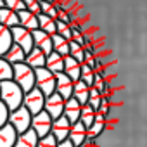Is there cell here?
Masks as SVG:
<instances>
[{"instance_id":"obj_1","label":"cell","mask_w":147,"mask_h":147,"mask_svg":"<svg viewBox=\"0 0 147 147\" xmlns=\"http://www.w3.org/2000/svg\"><path fill=\"white\" fill-rule=\"evenodd\" d=\"M0 102H4L9 111H16L23 106L24 102V90L14 82V80H9V82H4L0 83Z\"/></svg>"},{"instance_id":"obj_2","label":"cell","mask_w":147,"mask_h":147,"mask_svg":"<svg viewBox=\"0 0 147 147\" xmlns=\"http://www.w3.org/2000/svg\"><path fill=\"white\" fill-rule=\"evenodd\" d=\"M14 82L26 92L33 90L36 87V75H35V69L30 67L26 62L21 64H14Z\"/></svg>"},{"instance_id":"obj_3","label":"cell","mask_w":147,"mask_h":147,"mask_svg":"<svg viewBox=\"0 0 147 147\" xmlns=\"http://www.w3.org/2000/svg\"><path fill=\"white\" fill-rule=\"evenodd\" d=\"M35 75H36V88H40L45 97L54 95L57 90V78L54 73H50L47 67H40L35 69Z\"/></svg>"},{"instance_id":"obj_4","label":"cell","mask_w":147,"mask_h":147,"mask_svg":"<svg viewBox=\"0 0 147 147\" xmlns=\"http://www.w3.org/2000/svg\"><path fill=\"white\" fill-rule=\"evenodd\" d=\"M31 121H33V114L24 106H21L19 109L12 111L11 118H9V123L16 128L18 133H24V131L31 130Z\"/></svg>"},{"instance_id":"obj_5","label":"cell","mask_w":147,"mask_h":147,"mask_svg":"<svg viewBox=\"0 0 147 147\" xmlns=\"http://www.w3.org/2000/svg\"><path fill=\"white\" fill-rule=\"evenodd\" d=\"M45 99H47V97L42 94V90L35 87L33 90H30V92L24 94V102H23V106L35 116V114L45 111Z\"/></svg>"},{"instance_id":"obj_6","label":"cell","mask_w":147,"mask_h":147,"mask_svg":"<svg viewBox=\"0 0 147 147\" xmlns=\"http://www.w3.org/2000/svg\"><path fill=\"white\" fill-rule=\"evenodd\" d=\"M52 125H54V119L49 116L47 111H42L38 114L33 116V121H31V130H35V133L43 138L47 135L52 133Z\"/></svg>"},{"instance_id":"obj_7","label":"cell","mask_w":147,"mask_h":147,"mask_svg":"<svg viewBox=\"0 0 147 147\" xmlns=\"http://www.w3.org/2000/svg\"><path fill=\"white\" fill-rule=\"evenodd\" d=\"M11 31H12V38H14V43H16V45H19L26 54L33 50V47H35L33 31H30V30H26V28H23V26H16V28H12Z\"/></svg>"},{"instance_id":"obj_8","label":"cell","mask_w":147,"mask_h":147,"mask_svg":"<svg viewBox=\"0 0 147 147\" xmlns=\"http://www.w3.org/2000/svg\"><path fill=\"white\" fill-rule=\"evenodd\" d=\"M64 107H66V100L57 92L45 99V111L49 113V116L52 119H57V118L64 116Z\"/></svg>"},{"instance_id":"obj_9","label":"cell","mask_w":147,"mask_h":147,"mask_svg":"<svg viewBox=\"0 0 147 147\" xmlns=\"http://www.w3.org/2000/svg\"><path fill=\"white\" fill-rule=\"evenodd\" d=\"M71 126H73V123H71L66 116H61V118L54 119V125H52V135L57 138V142L67 140V138H69V133H71Z\"/></svg>"},{"instance_id":"obj_10","label":"cell","mask_w":147,"mask_h":147,"mask_svg":"<svg viewBox=\"0 0 147 147\" xmlns=\"http://www.w3.org/2000/svg\"><path fill=\"white\" fill-rule=\"evenodd\" d=\"M57 78V94L64 99V100H69L73 97V90H75V82H73L66 73H59V75H55Z\"/></svg>"},{"instance_id":"obj_11","label":"cell","mask_w":147,"mask_h":147,"mask_svg":"<svg viewBox=\"0 0 147 147\" xmlns=\"http://www.w3.org/2000/svg\"><path fill=\"white\" fill-rule=\"evenodd\" d=\"M87 137H88V128H87L82 121L73 123L71 133H69V140L73 142V145H75V147H85Z\"/></svg>"},{"instance_id":"obj_12","label":"cell","mask_w":147,"mask_h":147,"mask_svg":"<svg viewBox=\"0 0 147 147\" xmlns=\"http://www.w3.org/2000/svg\"><path fill=\"white\" fill-rule=\"evenodd\" d=\"M33 42H35V47H38L40 50L45 52V55H50L54 52V43H52V36L42 30H36L33 31Z\"/></svg>"},{"instance_id":"obj_13","label":"cell","mask_w":147,"mask_h":147,"mask_svg":"<svg viewBox=\"0 0 147 147\" xmlns=\"http://www.w3.org/2000/svg\"><path fill=\"white\" fill-rule=\"evenodd\" d=\"M64 73L76 83L82 80V64L75 57L67 55V57H64Z\"/></svg>"},{"instance_id":"obj_14","label":"cell","mask_w":147,"mask_h":147,"mask_svg":"<svg viewBox=\"0 0 147 147\" xmlns=\"http://www.w3.org/2000/svg\"><path fill=\"white\" fill-rule=\"evenodd\" d=\"M18 137L19 133L16 131V128L11 123H7L5 126L0 128V147H14Z\"/></svg>"},{"instance_id":"obj_15","label":"cell","mask_w":147,"mask_h":147,"mask_svg":"<svg viewBox=\"0 0 147 147\" xmlns=\"http://www.w3.org/2000/svg\"><path fill=\"white\" fill-rule=\"evenodd\" d=\"M64 116L71 121V123H76L80 121L82 118V104L75 99L71 97L69 100H66V107H64Z\"/></svg>"},{"instance_id":"obj_16","label":"cell","mask_w":147,"mask_h":147,"mask_svg":"<svg viewBox=\"0 0 147 147\" xmlns=\"http://www.w3.org/2000/svg\"><path fill=\"white\" fill-rule=\"evenodd\" d=\"M45 62H47V55L43 50H40L38 47H33L31 52H28L26 55V64L33 69H40V67H45Z\"/></svg>"},{"instance_id":"obj_17","label":"cell","mask_w":147,"mask_h":147,"mask_svg":"<svg viewBox=\"0 0 147 147\" xmlns=\"http://www.w3.org/2000/svg\"><path fill=\"white\" fill-rule=\"evenodd\" d=\"M19 26L30 30V31H36L40 30V21H38V16H35L33 12H30L28 9L26 11H21L19 14Z\"/></svg>"},{"instance_id":"obj_18","label":"cell","mask_w":147,"mask_h":147,"mask_svg":"<svg viewBox=\"0 0 147 147\" xmlns=\"http://www.w3.org/2000/svg\"><path fill=\"white\" fill-rule=\"evenodd\" d=\"M12 45H14V38H12L11 28H5L0 24V57H5V54L9 52Z\"/></svg>"},{"instance_id":"obj_19","label":"cell","mask_w":147,"mask_h":147,"mask_svg":"<svg viewBox=\"0 0 147 147\" xmlns=\"http://www.w3.org/2000/svg\"><path fill=\"white\" fill-rule=\"evenodd\" d=\"M45 67L54 73V75H59V73H64V57L59 55L57 52H52L50 55H47V62Z\"/></svg>"},{"instance_id":"obj_20","label":"cell","mask_w":147,"mask_h":147,"mask_svg":"<svg viewBox=\"0 0 147 147\" xmlns=\"http://www.w3.org/2000/svg\"><path fill=\"white\" fill-rule=\"evenodd\" d=\"M40 142V137L35 133V130H28L24 133H19L14 147H36Z\"/></svg>"},{"instance_id":"obj_21","label":"cell","mask_w":147,"mask_h":147,"mask_svg":"<svg viewBox=\"0 0 147 147\" xmlns=\"http://www.w3.org/2000/svg\"><path fill=\"white\" fill-rule=\"evenodd\" d=\"M0 24L5 26V28H11V30L16 28V26H19V16H18V12L11 11L7 7L0 9Z\"/></svg>"},{"instance_id":"obj_22","label":"cell","mask_w":147,"mask_h":147,"mask_svg":"<svg viewBox=\"0 0 147 147\" xmlns=\"http://www.w3.org/2000/svg\"><path fill=\"white\" fill-rule=\"evenodd\" d=\"M73 97H75L82 106L88 104V97H90V87L87 83H83L82 80L75 83V90H73Z\"/></svg>"},{"instance_id":"obj_23","label":"cell","mask_w":147,"mask_h":147,"mask_svg":"<svg viewBox=\"0 0 147 147\" xmlns=\"http://www.w3.org/2000/svg\"><path fill=\"white\" fill-rule=\"evenodd\" d=\"M26 52L19 47V45H12L11 49H9V52L5 54V59L11 62V64H21V62H26Z\"/></svg>"},{"instance_id":"obj_24","label":"cell","mask_w":147,"mask_h":147,"mask_svg":"<svg viewBox=\"0 0 147 147\" xmlns=\"http://www.w3.org/2000/svg\"><path fill=\"white\" fill-rule=\"evenodd\" d=\"M52 43H54V52H57L62 57L69 55V40H66L55 33V35H52Z\"/></svg>"},{"instance_id":"obj_25","label":"cell","mask_w":147,"mask_h":147,"mask_svg":"<svg viewBox=\"0 0 147 147\" xmlns=\"http://www.w3.org/2000/svg\"><path fill=\"white\" fill-rule=\"evenodd\" d=\"M14 80V64H11L5 57H0V83Z\"/></svg>"},{"instance_id":"obj_26","label":"cell","mask_w":147,"mask_h":147,"mask_svg":"<svg viewBox=\"0 0 147 147\" xmlns=\"http://www.w3.org/2000/svg\"><path fill=\"white\" fill-rule=\"evenodd\" d=\"M38 21H40V30L42 31L49 33L50 36L57 33V19H52L47 14H40L38 16Z\"/></svg>"},{"instance_id":"obj_27","label":"cell","mask_w":147,"mask_h":147,"mask_svg":"<svg viewBox=\"0 0 147 147\" xmlns=\"http://www.w3.org/2000/svg\"><path fill=\"white\" fill-rule=\"evenodd\" d=\"M69 55L71 57H75L80 64L85 62V57H87V52H85V45L75 42V40H71L69 42Z\"/></svg>"},{"instance_id":"obj_28","label":"cell","mask_w":147,"mask_h":147,"mask_svg":"<svg viewBox=\"0 0 147 147\" xmlns=\"http://www.w3.org/2000/svg\"><path fill=\"white\" fill-rule=\"evenodd\" d=\"M95 114H97V111H95L90 104L82 106V118H80V121H82L87 128H90V126L95 123Z\"/></svg>"},{"instance_id":"obj_29","label":"cell","mask_w":147,"mask_h":147,"mask_svg":"<svg viewBox=\"0 0 147 147\" xmlns=\"http://www.w3.org/2000/svg\"><path fill=\"white\" fill-rule=\"evenodd\" d=\"M82 82L87 83L90 88H94L95 85V71L90 69L87 64H82Z\"/></svg>"},{"instance_id":"obj_30","label":"cell","mask_w":147,"mask_h":147,"mask_svg":"<svg viewBox=\"0 0 147 147\" xmlns=\"http://www.w3.org/2000/svg\"><path fill=\"white\" fill-rule=\"evenodd\" d=\"M88 104H90L95 111H99V109H100V104H102V95H100V92H99L97 88H90Z\"/></svg>"},{"instance_id":"obj_31","label":"cell","mask_w":147,"mask_h":147,"mask_svg":"<svg viewBox=\"0 0 147 147\" xmlns=\"http://www.w3.org/2000/svg\"><path fill=\"white\" fill-rule=\"evenodd\" d=\"M57 35H61L62 38H66V40H73V31H71V26L69 24H66V23H62V21H59L57 19Z\"/></svg>"},{"instance_id":"obj_32","label":"cell","mask_w":147,"mask_h":147,"mask_svg":"<svg viewBox=\"0 0 147 147\" xmlns=\"http://www.w3.org/2000/svg\"><path fill=\"white\" fill-rule=\"evenodd\" d=\"M5 7L19 14L21 11H26V2L24 0H5Z\"/></svg>"},{"instance_id":"obj_33","label":"cell","mask_w":147,"mask_h":147,"mask_svg":"<svg viewBox=\"0 0 147 147\" xmlns=\"http://www.w3.org/2000/svg\"><path fill=\"white\" fill-rule=\"evenodd\" d=\"M9 118H11V111L9 107L4 104V102H0V128L5 126L9 123Z\"/></svg>"},{"instance_id":"obj_34","label":"cell","mask_w":147,"mask_h":147,"mask_svg":"<svg viewBox=\"0 0 147 147\" xmlns=\"http://www.w3.org/2000/svg\"><path fill=\"white\" fill-rule=\"evenodd\" d=\"M106 128V123H100V121H95L90 128H88V137H92V138H97L100 133H102V130Z\"/></svg>"},{"instance_id":"obj_35","label":"cell","mask_w":147,"mask_h":147,"mask_svg":"<svg viewBox=\"0 0 147 147\" xmlns=\"http://www.w3.org/2000/svg\"><path fill=\"white\" fill-rule=\"evenodd\" d=\"M26 2V9L30 12H33L35 16H40L42 14V5H40V0H24Z\"/></svg>"},{"instance_id":"obj_36","label":"cell","mask_w":147,"mask_h":147,"mask_svg":"<svg viewBox=\"0 0 147 147\" xmlns=\"http://www.w3.org/2000/svg\"><path fill=\"white\" fill-rule=\"evenodd\" d=\"M57 138L50 133V135H47V137H43V138H40V142H38V145L36 147H57Z\"/></svg>"},{"instance_id":"obj_37","label":"cell","mask_w":147,"mask_h":147,"mask_svg":"<svg viewBox=\"0 0 147 147\" xmlns=\"http://www.w3.org/2000/svg\"><path fill=\"white\" fill-rule=\"evenodd\" d=\"M59 21H62V23H66V24H71V18H69V14L66 12V11H59V18H57Z\"/></svg>"},{"instance_id":"obj_38","label":"cell","mask_w":147,"mask_h":147,"mask_svg":"<svg viewBox=\"0 0 147 147\" xmlns=\"http://www.w3.org/2000/svg\"><path fill=\"white\" fill-rule=\"evenodd\" d=\"M57 147H75V145H73V142L67 138V140H62V142H59V144H57Z\"/></svg>"},{"instance_id":"obj_39","label":"cell","mask_w":147,"mask_h":147,"mask_svg":"<svg viewBox=\"0 0 147 147\" xmlns=\"http://www.w3.org/2000/svg\"><path fill=\"white\" fill-rule=\"evenodd\" d=\"M5 7V0H0V9H4Z\"/></svg>"}]
</instances>
